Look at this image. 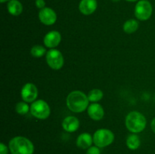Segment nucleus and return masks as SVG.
I'll return each instance as SVG.
<instances>
[{
    "mask_svg": "<svg viewBox=\"0 0 155 154\" xmlns=\"http://www.w3.org/2000/svg\"><path fill=\"white\" fill-rule=\"evenodd\" d=\"M112 1H113V2H119L120 0H112Z\"/></svg>",
    "mask_w": 155,
    "mask_h": 154,
    "instance_id": "nucleus-27",
    "label": "nucleus"
},
{
    "mask_svg": "<svg viewBox=\"0 0 155 154\" xmlns=\"http://www.w3.org/2000/svg\"><path fill=\"white\" fill-rule=\"evenodd\" d=\"M9 150L12 154H33L34 146L27 137L18 136L9 141Z\"/></svg>",
    "mask_w": 155,
    "mask_h": 154,
    "instance_id": "nucleus-2",
    "label": "nucleus"
},
{
    "mask_svg": "<svg viewBox=\"0 0 155 154\" xmlns=\"http://www.w3.org/2000/svg\"><path fill=\"white\" fill-rule=\"evenodd\" d=\"M127 1H128V2H136V1H138V0H127Z\"/></svg>",
    "mask_w": 155,
    "mask_h": 154,
    "instance_id": "nucleus-26",
    "label": "nucleus"
},
{
    "mask_svg": "<svg viewBox=\"0 0 155 154\" xmlns=\"http://www.w3.org/2000/svg\"><path fill=\"white\" fill-rule=\"evenodd\" d=\"M88 114H89V117L93 120H101L104 114V109L100 104L94 103L88 107Z\"/></svg>",
    "mask_w": 155,
    "mask_h": 154,
    "instance_id": "nucleus-11",
    "label": "nucleus"
},
{
    "mask_svg": "<svg viewBox=\"0 0 155 154\" xmlns=\"http://www.w3.org/2000/svg\"><path fill=\"white\" fill-rule=\"evenodd\" d=\"M36 6L38 8L42 9L45 8V2L44 0H36Z\"/></svg>",
    "mask_w": 155,
    "mask_h": 154,
    "instance_id": "nucleus-23",
    "label": "nucleus"
},
{
    "mask_svg": "<svg viewBox=\"0 0 155 154\" xmlns=\"http://www.w3.org/2000/svg\"><path fill=\"white\" fill-rule=\"evenodd\" d=\"M152 5L148 0H141L135 7V15L140 21H147L152 14Z\"/></svg>",
    "mask_w": 155,
    "mask_h": 154,
    "instance_id": "nucleus-6",
    "label": "nucleus"
},
{
    "mask_svg": "<svg viewBox=\"0 0 155 154\" xmlns=\"http://www.w3.org/2000/svg\"><path fill=\"white\" fill-rule=\"evenodd\" d=\"M38 96L37 88L33 83H27L21 90V98L25 102L30 103L35 101Z\"/></svg>",
    "mask_w": 155,
    "mask_h": 154,
    "instance_id": "nucleus-8",
    "label": "nucleus"
},
{
    "mask_svg": "<svg viewBox=\"0 0 155 154\" xmlns=\"http://www.w3.org/2000/svg\"><path fill=\"white\" fill-rule=\"evenodd\" d=\"M7 7L9 13L14 16H18L22 13L23 6L18 0H10Z\"/></svg>",
    "mask_w": 155,
    "mask_h": 154,
    "instance_id": "nucleus-15",
    "label": "nucleus"
},
{
    "mask_svg": "<svg viewBox=\"0 0 155 154\" xmlns=\"http://www.w3.org/2000/svg\"><path fill=\"white\" fill-rule=\"evenodd\" d=\"M45 48L42 45H34L30 51V53L34 57H41L45 54Z\"/></svg>",
    "mask_w": 155,
    "mask_h": 154,
    "instance_id": "nucleus-19",
    "label": "nucleus"
},
{
    "mask_svg": "<svg viewBox=\"0 0 155 154\" xmlns=\"http://www.w3.org/2000/svg\"><path fill=\"white\" fill-rule=\"evenodd\" d=\"M93 142V137L89 133H83L80 134L77 139V146L80 149H89L92 146Z\"/></svg>",
    "mask_w": 155,
    "mask_h": 154,
    "instance_id": "nucleus-14",
    "label": "nucleus"
},
{
    "mask_svg": "<svg viewBox=\"0 0 155 154\" xmlns=\"http://www.w3.org/2000/svg\"><path fill=\"white\" fill-rule=\"evenodd\" d=\"M151 129H152V131H154V133H155V118H154V119H152V121H151Z\"/></svg>",
    "mask_w": 155,
    "mask_h": 154,
    "instance_id": "nucleus-24",
    "label": "nucleus"
},
{
    "mask_svg": "<svg viewBox=\"0 0 155 154\" xmlns=\"http://www.w3.org/2000/svg\"><path fill=\"white\" fill-rule=\"evenodd\" d=\"M97 8L96 0H82L79 5L80 12L85 15H89Z\"/></svg>",
    "mask_w": 155,
    "mask_h": 154,
    "instance_id": "nucleus-12",
    "label": "nucleus"
},
{
    "mask_svg": "<svg viewBox=\"0 0 155 154\" xmlns=\"http://www.w3.org/2000/svg\"><path fill=\"white\" fill-rule=\"evenodd\" d=\"M62 126L64 129L68 132H74L80 127V122L77 117L70 116L64 119Z\"/></svg>",
    "mask_w": 155,
    "mask_h": 154,
    "instance_id": "nucleus-13",
    "label": "nucleus"
},
{
    "mask_svg": "<svg viewBox=\"0 0 155 154\" xmlns=\"http://www.w3.org/2000/svg\"><path fill=\"white\" fill-rule=\"evenodd\" d=\"M46 61L51 69H59L64 65L63 55L58 50L51 49L46 54Z\"/></svg>",
    "mask_w": 155,
    "mask_h": 154,
    "instance_id": "nucleus-7",
    "label": "nucleus"
},
{
    "mask_svg": "<svg viewBox=\"0 0 155 154\" xmlns=\"http://www.w3.org/2000/svg\"><path fill=\"white\" fill-rule=\"evenodd\" d=\"M39 18L45 25H52L57 20V15L54 11L50 8H44L39 13Z\"/></svg>",
    "mask_w": 155,
    "mask_h": 154,
    "instance_id": "nucleus-9",
    "label": "nucleus"
},
{
    "mask_svg": "<svg viewBox=\"0 0 155 154\" xmlns=\"http://www.w3.org/2000/svg\"><path fill=\"white\" fill-rule=\"evenodd\" d=\"M30 112L33 116L39 119H45L50 115V107L42 100L34 101L30 107Z\"/></svg>",
    "mask_w": 155,
    "mask_h": 154,
    "instance_id": "nucleus-5",
    "label": "nucleus"
},
{
    "mask_svg": "<svg viewBox=\"0 0 155 154\" xmlns=\"http://www.w3.org/2000/svg\"><path fill=\"white\" fill-rule=\"evenodd\" d=\"M15 110L16 112L20 115H25L27 114L29 112L30 110V107L27 105V104H26L25 101H22V102H19L17 104L16 107H15Z\"/></svg>",
    "mask_w": 155,
    "mask_h": 154,
    "instance_id": "nucleus-20",
    "label": "nucleus"
},
{
    "mask_svg": "<svg viewBox=\"0 0 155 154\" xmlns=\"http://www.w3.org/2000/svg\"><path fill=\"white\" fill-rule=\"evenodd\" d=\"M86 154H101V151H100L99 147L97 146H90L89 149H87Z\"/></svg>",
    "mask_w": 155,
    "mask_h": 154,
    "instance_id": "nucleus-21",
    "label": "nucleus"
},
{
    "mask_svg": "<svg viewBox=\"0 0 155 154\" xmlns=\"http://www.w3.org/2000/svg\"><path fill=\"white\" fill-rule=\"evenodd\" d=\"M126 126L131 132H141L146 126V119L139 112H130L126 117Z\"/></svg>",
    "mask_w": 155,
    "mask_h": 154,
    "instance_id": "nucleus-3",
    "label": "nucleus"
},
{
    "mask_svg": "<svg viewBox=\"0 0 155 154\" xmlns=\"http://www.w3.org/2000/svg\"><path fill=\"white\" fill-rule=\"evenodd\" d=\"M0 1H1L2 3H3V2H5L10 1V0H0Z\"/></svg>",
    "mask_w": 155,
    "mask_h": 154,
    "instance_id": "nucleus-25",
    "label": "nucleus"
},
{
    "mask_svg": "<svg viewBox=\"0 0 155 154\" xmlns=\"http://www.w3.org/2000/svg\"><path fill=\"white\" fill-rule=\"evenodd\" d=\"M103 98V92L100 89H92L91 91H89L88 95V98L89 101L91 102L95 103L97 101H99L100 100L102 99Z\"/></svg>",
    "mask_w": 155,
    "mask_h": 154,
    "instance_id": "nucleus-18",
    "label": "nucleus"
},
{
    "mask_svg": "<svg viewBox=\"0 0 155 154\" xmlns=\"http://www.w3.org/2000/svg\"><path fill=\"white\" fill-rule=\"evenodd\" d=\"M89 98L83 92L74 91L67 98V105L68 109L74 113L83 112L89 106Z\"/></svg>",
    "mask_w": 155,
    "mask_h": 154,
    "instance_id": "nucleus-1",
    "label": "nucleus"
},
{
    "mask_svg": "<svg viewBox=\"0 0 155 154\" xmlns=\"http://www.w3.org/2000/svg\"><path fill=\"white\" fill-rule=\"evenodd\" d=\"M139 27V23L136 20L130 19L126 21L124 24V30L125 33L131 34L136 32Z\"/></svg>",
    "mask_w": 155,
    "mask_h": 154,
    "instance_id": "nucleus-17",
    "label": "nucleus"
},
{
    "mask_svg": "<svg viewBox=\"0 0 155 154\" xmlns=\"http://www.w3.org/2000/svg\"><path fill=\"white\" fill-rule=\"evenodd\" d=\"M114 134L110 130L101 128L97 130L93 135V142L99 148L105 147L113 143Z\"/></svg>",
    "mask_w": 155,
    "mask_h": 154,
    "instance_id": "nucleus-4",
    "label": "nucleus"
},
{
    "mask_svg": "<svg viewBox=\"0 0 155 154\" xmlns=\"http://www.w3.org/2000/svg\"><path fill=\"white\" fill-rule=\"evenodd\" d=\"M141 144L139 137L136 134H131L127 139V146L132 150L137 149Z\"/></svg>",
    "mask_w": 155,
    "mask_h": 154,
    "instance_id": "nucleus-16",
    "label": "nucleus"
},
{
    "mask_svg": "<svg viewBox=\"0 0 155 154\" xmlns=\"http://www.w3.org/2000/svg\"><path fill=\"white\" fill-rule=\"evenodd\" d=\"M61 40V36L58 31L48 32L44 37V44L46 47L54 48L59 45Z\"/></svg>",
    "mask_w": 155,
    "mask_h": 154,
    "instance_id": "nucleus-10",
    "label": "nucleus"
},
{
    "mask_svg": "<svg viewBox=\"0 0 155 154\" xmlns=\"http://www.w3.org/2000/svg\"><path fill=\"white\" fill-rule=\"evenodd\" d=\"M8 149L7 146L3 143H0V154H8Z\"/></svg>",
    "mask_w": 155,
    "mask_h": 154,
    "instance_id": "nucleus-22",
    "label": "nucleus"
}]
</instances>
